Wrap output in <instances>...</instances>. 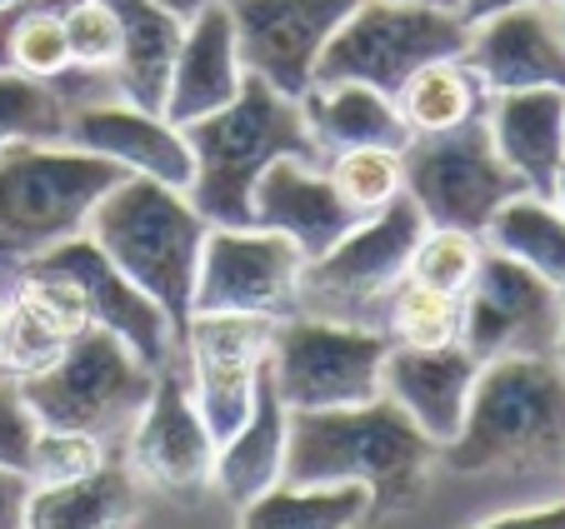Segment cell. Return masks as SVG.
<instances>
[{
    "label": "cell",
    "instance_id": "obj_40",
    "mask_svg": "<svg viewBox=\"0 0 565 529\" xmlns=\"http://www.w3.org/2000/svg\"><path fill=\"white\" fill-rule=\"evenodd\" d=\"M11 295H0V360H6V345H11Z\"/></svg>",
    "mask_w": 565,
    "mask_h": 529
},
{
    "label": "cell",
    "instance_id": "obj_1",
    "mask_svg": "<svg viewBox=\"0 0 565 529\" xmlns=\"http://www.w3.org/2000/svg\"><path fill=\"white\" fill-rule=\"evenodd\" d=\"M440 450L385 395L345 410H290L280 485H361L371 525L420 495Z\"/></svg>",
    "mask_w": 565,
    "mask_h": 529
},
{
    "label": "cell",
    "instance_id": "obj_11",
    "mask_svg": "<svg viewBox=\"0 0 565 529\" xmlns=\"http://www.w3.org/2000/svg\"><path fill=\"white\" fill-rule=\"evenodd\" d=\"M300 270L306 255L276 230H225L211 225L195 270L191 315H260V320H290L300 315Z\"/></svg>",
    "mask_w": 565,
    "mask_h": 529
},
{
    "label": "cell",
    "instance_id": "obj_41",
    "mask_svg": "<svg viewBox=\"0 0 565 529\" xmlns=\"http://www.w3.org/2000/svg\"><path fill=\"white\" fill-rule=\"evenodd\" d=\"M156 6H166V11H175V15H181V21H191V15L201 11L205 0H156Z\"/></svg>",
    "mask_w": 565,
    "mask_h": 529
},
{
    "label": "cell",
    "instance_id": "obj_23",
    "mask_svg": "<svg viewBox=\"0 0 565 529\" xmlns=\"http://www.w3.org/2000/svg\"><path fill=\"white\" fill-rule=\"evenodd\" d=\"M286 424H290V410L280 400L276 375H270V360H266L246 424L215 445V495L225 505L241 509L256 495H266L270 485H280V475H286Z\"/></svg>",
    "mask_w": 565,
    "mask_h": 529
},
{
    "label": "cell",
    "instance_id": "obj_36",
    "mask_svg": "<svg viewBox=\"0 0 565 529\" xmlns=\"http://www.w3.org/2000/svg\"><path fill=\"white\" fill-rule=\"evenodd\" d=\"M35 414L25 410L21 400V385H15V375L0 370V465L6 469H21L31 465V445H35Z\"/></svg>",
    "mask_w": 565,
    "mask_h": 529
},
{
    "label": "cell",
    "instance_id": "obj_4",
    "mask_svg": "<svg viewBox=\"0 0 565 529\" xmlns=\"http://www.w3.org/2000/svg\"><path fill=\"white\" fill-rule=\"evenodd\" d=\"M205 230L211 225L201 220L191 195L160 181H140V175H126L116 191H106V201L86 220V235L106 250V260L166 310L175 345L191 325Z\"/></svg>",
    "mask_w": 565,
    "mask_h": 529
},
{
    "label": "cell",
    "instance_id": "obj_22",
    "mask_svg": "<svg viewBox=\"0 0 565 529\" xmlns=\"http://www.w3.org/2000/svg\"><path fill=\"white\" fill-rule=\"evenodd\" d=\"M486 126L501 160L521 175L525 195L551 201L565 165V90H501L486 100Z\"/></svg>",
    "mask_w": 565,
    "mask_h": 529
},
{
    "label": "cell",
    "instance_id": "obj_10",
    "mask_svg": "<svg viewBox=\"0 0 565 529\" xmlns=\"http://www.w3.org/2000/svg\"><path fill=\"white\" fill-rule=\"evenodd\" d=\"M385 355H391L385 330L290 315L270 339V375L286 410H345L381 395Z\"/></svg>",
    "mask_w": 565,
    "mask_h": 529
},
{
    "label": "cell",
    "instance_id": "obj_32",
    "mask_svg": "<svg viewBox=\"0 0 565 529\" xmlns=\"http://www.w3.org/2000/svg\"><path fill=\"white\" fill-rule=\"evenodd\" d=\"M480 255H486L480 235L426 225L416 255H411V276L406 280H416V285H430V290H440V295H456L460 300L470 290V280H476V270H480Z\"/></svg>",
    "mask_w": 565,
    "mask_h": 529
},
{
    "label": "cell",
    "instance_id": "obj_44",
    "mask_svg": "<svg viewBox=\"0 0 565 529\" xmlns=\"http://www.w3.org/2000/svg\"><path fill=\"white\" fill-rule=\"evenodd\" d=\"M555 11H561V15H565V0H555Z\"/></svg>",
    "mask_w": 565,
    "mask_h": 529
},
{
    "label": "cell",
    "instance_id": "obj_19",
    "mask_svg": "<svg viewBox=\"0 0 565 529\" xmlns=\"http://www.w3.org/2000/svg\"><path fill=\"white\" fill-rule=\"evenodd\" d=\"M460 61L476 71L486 96L501 90H565V31L555 6H521L470 25Z\"/></svg>",
    "mask_w": 565,
    "mask_h": 529
},
{
    "label": "cell",
    "instance_id": "obj_39",
    "mask_svg": "<svg viewBox=\"0 0 565 529\" xmlns=\"http://www.w3.org/2000/svg\"><path fill=\"white\" fill-rule=\"evenodd\" d=\"M521 6H555V0H456V15L466 25H480V21H491V15L521 11Z\"/></svg>",
    "mask_w": 565,
    "mask_h": 529
},
{
    "label": "cell",
    "instance_id": "obj_30",
    "mask_svg": "<svg viewBox=\"0 0 565 529\" xmlns=\"http://www.w3.org/2000/svg\"><path fill=\"white\" fill-rule=\"evenodd\" d=\"M385 339L411 349L460 345V300L416 285V280H401L385 300Z\"/></svg>",
    "mask_w": 565,
    "mask_h": 529
},
{
    "label": "cell",
    "instance_id": "obj_6",
    "mask_svg": "<svg viewBox=\"0 0 565 529\" xmlns=\"http://www.w3.org/2000/svg\"><path fill=\"white\" fill-rule=\"evenodd\" d=\"M15 385L41 430H75L100 445H116L136 424L140 404L156 385V370L120 335L86 325L81 335L65 339V349L45 370Z\"/></svg>",
    "mask_w": 565,
    "mask_h": 529
},
{
    "label": "cell",
    "instance_id": "obj_37",
    "mask_svg": "<svg viewBox=\"0 0 565 529\" xmlns=\"http://www.w3.org/2000/svg\"><path fill=\"white\" fill-rule=\"evenodd\" d=\"M476 529H565V495L545 499L535 509H511V515H495Z\"/></svg>",
    "mask_w": 565,
    "mask_h": 529
},
{
    "label": "cell",
    "instance_id": "obj_35",
    "mask_svg": "<svg viewBox=\"0 0 565 529\" xmlns=\"http://www.w3.org/2000/svg\"><path fill=\"white\" fill-rule=\"evenodd\" d=\"M110 460V445L90 440V434H75V430H35V445H31V485H61V479H81L90 469H100Z\"/></svg>",
    "mask_w": 565,
    "mask_h": 529
},
{
    "label": "cell",
    "instance_id": "obj_34",
    "mask_svg": "<svg viewBox=\"0 0 565 529\" xmlns=\"http://www.w3.org/2000/svg\"><path fill=\"white\" fill-rule=\"evenodd\" d=\"M65 45H71L75 75H106L120 55V21L110 0H75L65 11Z\"/></svg>",
    "mask_w": 565,
    "mask_h": 529
},
{
    "label": "cell",
    "instance_id": "obj_31",
    "mask_svg": "<svg viewBox=\"0 0 565 529\" xmlns=\"http://www.w3.org/2000/svg\"><path fill=\"white\" fill-rule=\"evenodd\" d=\"M71 100L51 80L21 71H0V150L25 140H61Z\"/></svg>",
    "mask_w": 565,
    "mask_h": 529
},
{
    "label": "cell",
    "instance_id": "obj_26",
    "mask_svg": "<svg viewBox=\"0 0 565 529\" xmlns=\"http://www.w3.org/2000/svg\"><path fill=\"white\" fill-rule=\"evenodd\" d=\"M300 110H306V126L316 136L320 155L331 150H406L411 145V126L401 116L391 96L371 90V85H355V80H335V85H310L300 96Z\"/></svg>",
    "mask_w": 565,
    "mask_h": 529
},
{
    "label": "cell",
    "instance_id": "obj_13",
    "mask_svg": "<svg viewBox=\"0 0 565 529\" xmlns=\"http://www.w3.org/2000/svg\"><path fill=\"white\" fill-rule=\"evenodd\" d=\"M561 315V290L545 285L515 255L486 245L476 280L460 295V345L480 365L505 360V355H555Z\"/></svg>",
    "mask_w": 565,
    "mask_h": 529
},
{
    "label": "cell",
    "instance_id": "obj_38",
    "mask_svg": "<svg viewBox=\"0 0 565 529\" xmlns=\"http://www.w3.org/2000/svg\"><path fill=\"white\" fill-rule=\"evenodd\" d=\"M25 499H31V475L0 465V529H25Z\"/></svg>",
    "mask_w": 565,
    "mask_h": 529
},
{
    "label": "cell",
    "instance_id": "obj_7",
    "mask_svg": "<svg viewBox=\"0 0 565 529\" xmlns=\"http://www.w3.org/2000/svg\"><path fill=\"white\" fill-rule=\"evenodd\" d=\"M466 41L470 25L456 15V6H440V0H361L320 51L316 85L355 80L395 100L411 75L426 71L430 61L466 55Z\"/></svg>",
    "mask_w": 565,
    "mask_h": 529
},
{
    "label": "cell",
    "instance_id": "obj_2",
    "mask_svg": "<svg viewBox=\"0 0 565 529\" xmlns=\"http://www.w3.org/2000/svg\"><path fill=\"white\" fill-rule=\"evenodd\" d=\"M450 475H565V370L555 355L480 365L466 420L436 455Z\"/></svg>",
    "mask_w": 565,
    "mask_h": 529
},
{
    "label": "cell",
    "instance_id": "obj_29",
    "mask_svg": "<svg viewBox=\"0 0 565 529\" xmlns=\"http://www.w3.org/2000/svg\"><path fill=\"white\" fill-rule=\"evenodd\" d=\"M480 240L491 250L515 255L521 264H531L545 285H555L565 295V215L551 201H541V195L505 201Z\"/></svg>",
    "mask_w": 565,
    "mask_h": 529
},
{
    "label": "cell",
    "instance_id": "obj_15",
    "mask_svg": "<svg viewBox=\"0 0 565 529\" xmlns=\"http://www.w3.org/2000/svg\"><path fill=\"white\" fill-rule=\"evenodd\" d=\"M361 0H225L246 75L300 100L316 85L320 51Z\"/></svg>",
    "mask_w": 565,
    "mask_h": 529
},
{
    "label": "cell",
    "instance_id": "obj_3",
    "mask_svg": "<svg viewBox=\"0 0 565 529\" xmlns=\"http://www.w3.org/2000/svg\"><path fill=\"white\" fill-rule=\"evenodd\" d=\"M181 136L195 160V181L185 195H191L205 225H225V230H246L250 225V195H256V181L266 175V165H276L286 155L320 165V145L306 126L300 100L270 90L256 75H246V85H241V96L231 106L181 126Z\"/></svg>",
    "mask_w": 565,
    "mask_h": 529
},
{
    "label": "cell",
    "instance_id": "obj_46",
    "mask_svg": "<svg viewBox=\"0 0 565 529\" xmlns=\"http://www.w3.org/2000/svg\"><path fill=\"white\" fill-rule=\"evenodd\" d=\"M440 6H446V0H440Z\"/></svg>",
    "mask_w": 565,
    "mask_h": 529
},
{
    "label": "cell",
    "instance_id": "obj_5",
    "mask_svg": "<svg viewBox=\"0 0 565 529\" xmlns=\"http://www.w3.org/2000/svg\"><path fill=\"white\" fill-rule=\"evenodd\" d=\"M126 170L65 140H25L0 150V260L25 264L86 235V220Z\"/></svg>",
    "mask_w": 565,
    "mask_h": 529
},
{
    "label": "cell",
    "instance_id": "obj_18",
    "mask_svg": "<svg viewBox=\"0 0 565 529\" xmlns=\"http://www.w3.org/2000/svg\"><path fill=\"white\" fill-rule=\"evenodd\" d=\"M365 220V210H355L326 170H316L310 160H276L266 165V175L256 181L250 195V225L276 230L296 245L306 260H320L326 250L345 240L355 225Z\"/></svg>",
    "mask_w": 565,
    "mask_h": 529
},
{
    "label": "cell",
    "instance_id": "obj_28",
    "mask_svg": "<svg viewBox=\"0 0 565 529\" xmlns=\"http://www.w3.org/2000/svg\"><path fill=\"white\" fill-rule=\"evenodd\" d=\"M486 100L491 96L476 80V71L460 55H450V61H430L426 71L411 75L406 90L395 96V106L406 116L411 136H440V130H456L470 116H480Z\"/></svg>",
    "mask_w": 565,
    "mask_h": 529
},
{
    "label": "cell",
    "instance_id": "obj_9",
    "mask_svg": "<svg viewBox=\"0 0 565 529\" xmlns=\"http://www.w3.org/2000/svg\"><path fill=\"white\" fill-rule=\"evenodd\" d=\"M426 235V215L406 191L375 215H365L335 250L306 260L300 270V315L365 325L371 310H385L391 290L411 276V255Z\"/></svg>",
    "mask_w": 565,
    "mask_h": 529
},
{
    "label": "cell",
    "instance_id": "obj_12",
    "mask_svg": "<svg viewBox=\"0 0 565 529\" xmlns=\"http://www.w3.org/2000/svg\"><path fill=\"white\" fill-rule=\"evenodd\" d=\"M120 460L140 489H156L166 499H195L215 489V434L205 430L191 400L181 355L156 370L136 424L120 440Z\"/></svg>",
    "mask_w": 565,
    "mask_h": 529
},
{
    "label": "cell",
    "instance_id": "obj_16",
    "mask_svg": "<svg viewBox=\"0 0 565 529\" xmlns=\"http://www.w3.org/2000/svg\"><path fill=\"white\" fill-rule=\"evenodd\" d=\"M25 264H41V270L61 276L65 285L75 290V300H81V310H86L90 325L120 335L140 360L150 365V370H160L166 360L181 355L166 310H160L140 285H130L116 264L106 260V250H100L90 235H75V240L55 245V250L35 255V260H25Z\"/></svg>",
    "mask_w": 565,
    "mask_h": 529
},
{
    "label": "cell",
    "instance_id": "obj_17",
    "mask_svg": "<svg viewBox=\"0 0 565 529\" xmlns=\"http://www.w3.org/2000/svg\"><path fill=\"white\" fill-rule=\"evenodd\" d=\"M65 145L116 160L126 175L160 181L171 191H191L195 160L181 126H171L156 110H140L130 100H100V106H71L65 116Z\"/></svg>",
    "mask_w": 565,
    "mask_h": 529
},
{
    "label": "cell",
    "instance_id": "obj_21",
    "mask_svg": "<svg viewBox=\"0 0 565 529\" xmlns=\"http://www.w3.org/2000/svg\"><path fill=\"white\" fill-rule=\"evenodd\" d=\"M241 85H246V65H241V45H235V21L225 11V0H205L185 21L181 51H175L166 120L191 126V120L215 116L241 96Z\"/></svg>",
    "mask_w": 565,
    "mask_h": 529
},
{
    "label": "cell",
    "instance_id": "obj_27",
    "mask_svg": "<svg viewBox=\"0 0 565 529\" xmlns=\"http://www.w3.org/2000/svg\"><path fill=\"white\" fill-rule=\"evenodd\" d=\"M371 519L361 485H270L241 505V529H355Z\"/></svg>",
    "mask_w": 565,
    "mask_h": 529
},
{
    "label": "cell",
    "instance_id": "obj_14",
    "mask_svg": "<svg viewBox=\"0 0 565 529\" xmlns=\"http://www.w3.org/2000/svg\"><path fill=\"white\" fill-rule=\"evenodd\" d=\"M276 320L260 315H191L181 335L185 385L215 445L246 424L256 404V380L270 360Z\"/></svg>",
    "mask_w": 565,
    "mask_h": 529
},
{
    "label": "cell",
    "instance_id": "obj_43",
    "mask_svg": "<svg viewBox=\"0 0 565 529\" xmlns=\"http://www.w3.org/2000/svg\"><path fill=\"white\" fill-rule=\"evenodd\" d=\"M555 365L565 370V315H561V335H555Z\"/></svg>",
    "mask_w": 565,
    "mask_h": 529
},
{
    "label": "cell",
    "instance_id": "obj_24",
    "mask_svg": "<svg viewBox=\"0 0 565 529\" xmlns=\"http://www.w3.org/2000/svg\"><path fill=\"white\" fill-rule=\"evenodd\" d=\"M110 11L120 21V55L116 71H110L120 100L166 116V90H171L185 21L166 6H156V0H110Z\"/></svg>",
    "mask_w": 565,
    "mask_h": 529
},
{
    "label": "cell",
    "instance_id": "obj_8",
    "mask_svg": "<svg viewBox=\"0 0 565 529\" xmlns=\"http://www.w3.org/2000/svg\"><path fill=\"white\" fill-rule=\"evenodd\" d=\"M401 175H406V195L420 205L426 225L466 235H486L495 210L525 195L521 175L495 150L486 110L440 136H411V145L401 150Z\"/></svg>",
    "mask_w": 565,
    "mask_h": 529
},
{
    "label": "cell",
    "instance_id": "obj_20",
    "mask_svg": "<svg viewBox=\"0 0 565 529\" xmlns=\"http://www.w3.org/2000/svg\"><path fill=\"white\" fill-rule=\"evenodd\" d=\"M476 375L480 360L466 345H436V349L391 345V355L381 365V395L401 404L416 420V430L440 450L460 434Z\"/></svg>",
    "mask_w": 565,
    "mask_h": 529
},
{
    "label": "cell",
    "instance_id": "obj_45",
    "mask_svg": "<svg viewBox=\"0 0 565 529\" xmlns=\"http://www.w3.org/2000/svg\"><path fill=\"white\" fill-rule=\"evenodd\" d=\"M0 6H11V0H0Z\"/></svg>",
    "mask_w": 565,
    "mask_h": 529
},
{
    "label": "cell",
    "instance_id": "obj_42",
    "mask_svg": "<svg viewBox=\"0 0 565 529\" xmlns=\"http://www.w3.org/2000/svg\"><path fill=\"white\" fill-rule=\"evenodd\" d=\"M551 205L565 215V165H561V175H555V191H551Z\"/></svg>",
    "mask_w": 565,
    "mask_h": 529
},
{
    "label": "cell",
    "instance_id": "obj_25",
    "mask_svg": "<svg viewBox=\"0 0 565 529\" xmlns=\"http://www.w3.org/2000/svg\"><path fill=\"white\" fill-rule=\"evenodd\" d=\"M146 489L110 455L100 469L61 485H31L25 499V529H136Z\"/></svg>",
    "mask_w": 565,
    "mask_h": 529
},
{
    "label": "cell",
    "instance_id": "obj_33",
    "mask_svg": "<svg viewBox=\"0 0 565 529\" xmlns=\"http://www.w3.org/2000/svg\"><path fill=\"white\" fill-rule=\"evenodd\" d=\"M335 181V191L355 205V210L375 215L381 205H391L395 195L406 191V175H401V150H341L331 155V170H326Z\"/></svg>",
    "mask_w": 565,
    "mask_h": 529
}]
</instances>
